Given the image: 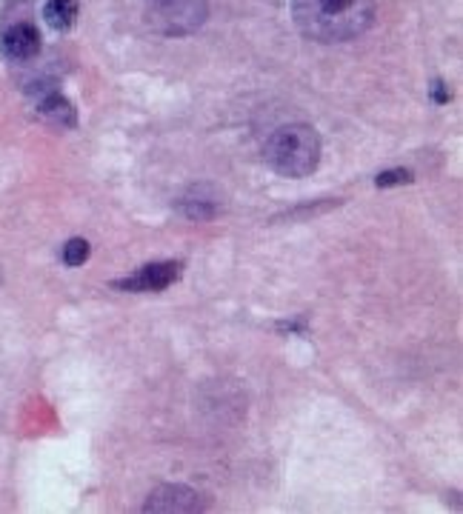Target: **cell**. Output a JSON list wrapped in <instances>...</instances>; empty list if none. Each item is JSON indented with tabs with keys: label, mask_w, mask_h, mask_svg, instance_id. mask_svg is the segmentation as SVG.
I'll return each instance as SVG.
<instances>
[{
	"label": "cell",
	"mask_w": 463,
	"mask_h": 514,
	"mask_svg": "<svg viewBox=\"0 0 463 514\" xmlns=\"http://www.w3.org/2000/svg\"><path fill=\"white\" fill-rule=\"evenodd\" d=\"M292 14L303 38L317 43H343L369 29L375 0H295Z\"/></svg>",
	"instance_id": "1"
},
{
	"label": "cell",
	"mask_w": 463,
	"mask_h": 514,
	"mask_svg": "<svg viewBox=\"0 0 463 514\" xmlns=\"http://www.w3.org/2000/svg\"><path fill=\"white\" fill-rule=\"evenodd\" d=\"M264 157L283 178H307L321 164V138L307 123L281 126L266 140Z\"/></svg>",
	"instance_id": "2"
},
{
	"label": "cell",
	"mask_w": 463,
	"mask_h": 514,
	"mask_svg": "<svg viewBox=\"0 0 463 514\" xmlns=\"http://www.w3.org/2000/svg\"><path fill=\"white\" fill-rule=\"evenodd\" d=\"M206 21V0H152L149 23L155 32L181 38L192 35Z\"/></svg>",
	"instance_id": "3"
},
{
	"label": "cell",
	"mask_w": 463,
	"mask_h": 514,
	"mask_svg": "<svg viewBox=\"0 0 463 514\" xmlns=\"http://www.w3.org/2000/svg\"><path fill=\"white\" fill-rule=\"evenodd\" d=\"M183 274V263L178 260H157L143 266L138 274L123 277V281H114V289L123 291H164L172 283H178Z\"/></svg>",
	"instance_id": "4"
},
{
	"label": "cell",
	"mask_w": 463,
	"mask_h": 514,
	"mask_svg": "<svg viewBox=\"0 0 463 514\" xmlns=\"http://www.w3.org/2000/svg\"><path fill=\"white\" fill-rule=\"evenodd\" d=\"M40 52V32L32 21H14L0 29V55L6 61H32Z\"/></svg>",
	"instance_id": "5"
},
{
	"label": "cell",
	"mask_w": 463,
	"mask_h": 514,
	"mask_svg": "<svg viewBox=\"0 0 463 514\" xmlns=\"http://www.w3.org/2000/svg\"><path fill=\"white\" fill-rule=\"evenodd\" d=\"M198 509H204V503H200V494L189 486H161L149 494L147 506H143V511H164V514L198 511Z\"/></svg>",
	"instance_id": "6"
},
{
	"label": "cell",
	"mask_w": 463,
	"mask_h": 514,
	"mask_svg": "<svg viewBox=\"0 0 463 514\" xmlns=\"http://www.w3.org/2000/svg\"><path fill=\"white\" fill-rule=\"evenodd\" d=\"M38 112H40V117L46 123H52V126H57V129H72L78 123V117H75V109H72V103L63 97V95H57V92H52V95H46L40 100V106H38Z\"/></svg>",
	"instance_id": "7"
},
{
	"label": "cell",
	"mask_w": 463,
	"mask_h": 514,
	"mask_svg": "<svg viewBox=\"0 0 463 514\" xmlns=\"http://www.w3.org/2000/svg\"><path fill=\"white\" fill-rule=\"evenodd\" d=\"M43 18L55 29V32H66V29L75 26L78 18V4L75 0H46L43 6Z\"/></svg>",
	"instance_id": "8"
},
{
	"label": "cell",
	"mask_w": 463,
	"mask_h": 514,
	"mask_svg": "<svg viewBox=\"0 0 463 514\" xmlns=\"http://www.w3.org/2000/svg\"><path fill=\"white\" fill-rule=\"evenodd\" d=\"M86 260H89V243L83 238H72L63 246V263L66 266H83Z\"/></svg>",
	"instance_id": "9"
},
{
	"label": "cell",
	"mask_w": 463,
	"mask_h": 514,
	"mask_svg": "<svg viewBox=\"0 0 463 514\" xmlns=\"http://www.w3.org/2000/svg\"><path fill=\"white\" fill-rule=\"evenodd\" d=\"M415 174L409 169H386L381 172L378 178H375V183H378V189H389V186H403V183H412Z\"/></svg>",
	"instance_id": "10"
},
{
	"label": "cell",
	"mask_w": 463,
	"mask_h": 514,
	"mask_svg": "<svg viewBox=\"0 0 463 514\" xmlns=\"http://www.w3.org/2000/svg\"><path fill=\"white\" fill-rule=\"evenodd\" d=\"M452 92H450V86H446L443 80H435V86H432V100L435 103H450Z\"/></svg>",
	"instance_id": "11"
}]
</instances>
